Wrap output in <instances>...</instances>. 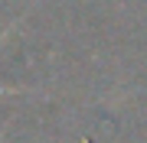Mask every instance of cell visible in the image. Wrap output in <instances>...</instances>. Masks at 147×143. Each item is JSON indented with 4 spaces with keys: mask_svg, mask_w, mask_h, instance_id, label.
<instances>
[{
    "mask_svg": "<svg viewBox=\"0 0 147 143\" xmlns=\"http://www.w3.org/2000/svg\"><path fill=\"white\" fill-rule=\"evenodd\" d=\"M7 36H10V29H3V33H0V43H3ZM13 91H20V88H0V94H13Z\"/></svg>",
    "mask_w": 147,
    "mask_h": 143,
    "instance_id": "cell-1",
    "label": "cell"
}]
</instances>
